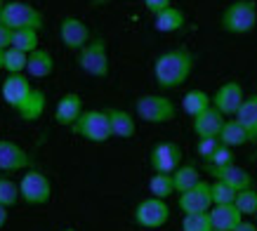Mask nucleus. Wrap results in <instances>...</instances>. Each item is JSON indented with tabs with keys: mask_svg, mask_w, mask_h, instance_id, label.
<instances>
[{
	"mask_svg": "<svg viewBox=\"0 0 257 231\" xmlns=\"http://www.w3.org/2000/svg\"><path fill=\"white\" fill-rule=\"evenodd\" d=\"M59 38H62L64 47L80 52L83 47L90 43V26L78 17H64L59 24Z\"/></svg>",
	"mask_w": 257,
	"mask_h": 231,
	"instance_id": "ddd939ff",
	"label": "nucleus"
},
{
	"mask_svg": "<svg viewBox=\"0 0 257 231\" xmlns=\"http://www.w3.org/2000/svg\"><path fill=\"white\" fill-rule=\"evenodd\" d=\"M210 193H212V205H229V203H234L236 200V189H231L229 184L224 182H217V179H212L210 182Z\"/></svg>",
	"mask_w": 257,
	"mask_h": 231,
	"instance_id": "c756f323",
	"label": "nucleus"
},
{
	"mask_svg": "<svg viewBox=\"0 0 257 231\" xmlns=\"http://www.w3.org/2000/svg\"><path fill=\"white\" fill-rule=\"evenodd\" d=\"M3 101L10 108H15L22 121H38L47 106L45 92L33 87V83L24 73H12L3 80Z\"/></svg>",
	"mask_w": 257,
	"mask_h": 231,
	"instance_id": "f257e3e1",
	"label": "nucleus"
},
{
	"mask_svg": "<svg viewBox=\"0 0 257 231\" xmlns=\"http://www.w3.org/2000/svg\"><path fill=\"white\" fill-rule=\"evenodd\" d=\"M12 47H15V50H22V52H26V54H31L33 50H38V31H33V29L15 31Z\"/></svg>",
	"mask_w": 257,
	"mask_h": 231,
	"instance_id": "cd10ccee",
	"label": "nucleus"
},
{
	"mask_svg": "<svg viewBox=\"0 0 257 231\" xmlns=\"http://www.w3.org/2000/svg\"><path fill=\"white\" fill-rule=\"evenodd\" d=\"M234 205L238 210H241V215H257V191H255V186L252 189H243V191L236 193V200H234Z\"/></svg>",
	"mask_w": 257,
	"mask_h": 231,
	"instance_id": "c85d7f7f",
	"label": "nucleus"
},
{
	"mask_svg": "<svg viewBox=\"0 0 257 231\" xmlns=\"http://www.w3.org/2000/svg\"><path fill=\"white\" fill-rule=\"evenodd\" d=\"M0 24L8 26L12 31H22V29H33V31H40L43 29V15L38 10L29 5V3H19V0H12V3H5L3 8V15H0Z\"/></svg>",
	"mask_w": 257,
	"mask_h": 231,
	"instance_id": "423d86ee",
	"label": "nucleus"
},
{
	"mask_svg": "<svg viewBox=\"0 0 257 231\" xmlns=\"http://www.w3.org/2000/svg\"><path fill=\"white\" fill-rule=\"evenodd\" d=\"M62 231H76V229H71V226H69V229H62Z\"/></svg>",
	"mask_w": 257,
	"mask_h": 231,
	"instance_id": "a19ab883",
	"label": "nucleus"
},
{
	"mask_svg": "<svg viewBox=\"0 0 257 231\" xmlns=\"http://www.w3.org/2000/svg\"><path fill=\"white\" fill-rule=\"evenodd\" d=\"M55 71V59H52V54L38 47V50H33L29 54V64H26V73L31 78H47L50 73Z\"/></svg>",
	"mask_w": 257,
	"mask_h": 231,
	"instance_id": "aec40b11",
	"label": "nucleus"
},
{
	"mask_svg": "<svg viewBox=\"0 0 257 231\" xmlns=\"http://www.w3.org/2000/svg\"><path fill=\"white\" fill-rule=\"evenodd\" d=\"M73 135H78V137L87 139V142H92V144H104V142H109L113 135H111V121H109V113L106 111H83L76 125L71 128Z\"/></svg>",
	"mask_w": 257,
	"mask_h": 231,
	"instance_id": "39448f33",
	"label": "nucleus"
},
{
	"mask_svg": "<svg viewBox=\"0 0 257 231\" xmlns=\"http://www.w3.org/2000/svg\"><path fill=\"white\" fill-rule=\"evenodd\" d=\"M182 231H215L210 222V212L201 215H184L182 219Z\"/></svg>",
	"mask_w": 257,
	"mask_h": 231,
	"instance_id": "7c9ffc66",
	"label": "nucleus"
},
{
	"mask_svg": "<svg viewBox=\"0 0 257 231\" xmlns=\"http://www.w3.org/2000/svg\"><path fill=\"white\" fill-rule=\"evenodd\" d=\"M111 121V135L118 139H130L137 132V123H135V116L125 108H106Z\"/></svg>",
	"mask_w": 257,
	"mask_h": 231,
	"instance_id": "6ab92c4d",
	"label": "nucleus"
},
{
	"mask_svg": "<svg viewBox=\"0 0 257 231\" xmlns=\"http://www.w3.org/2000/svg\"><path fill=\"white\" fill-rule=\"evenodd\" d=\"M144 8L156 17V15H161V12H165L168 8H172V0H144Z\"/></svg>",
	"mask_w": 257,
	"mask_h": 231,
	"instance_id": "f704fd0d",
	"label": "nucleus"
},
{
	"mask_svg": "<svg viewBox=\"0 0 257 231\" xmlns=\"http://www.w3.org/2000/svg\"><path fill=\"white\" fill-rule=\"evenodd\" d=\"M3 69L10 71V76L12 73H24L26 71V64H29V54L22 52V50H15V47H8L5 54H3Z\"/></svg>",
	"mask_w": 257,
	"mask_h": 231,
	"instance_id": "bb28decb",
	"label": "nucleus"
},
{
	"mask_svg": "<svg viewBox=\"0 0 257 231\" xmlns=\"http://www.w3.org/2000/svg\"><path fill=\"white\" fill-rule=\"evenodd\" d=\"M33 158L29 151H24L19 144L10 139H0V172H19V170H31Z\"/></svg>",
	"mask_w": 257,
	"mask_h": 231,
	"instance_id": "2eb2a0df",
	"label": "nucleus"
},
{
	"mask_svg": "<svg viewBox=\"0 0 257 231\" xmlns=\"http://www.w3.org/2000/svg\"><path fill=\"white\" fill-rule=\"evenodd\" d=\"M12 40H15V31L0 24V50L5 52L8 47H12Z\"/></svg>",
	"mask_w": 257,
	"mask_h": 231,
	"instance_id": "c9c22d12",
	"label": "nucleus"
},
{
	"mask_svg": "<svg viewBox=\"0 0 257 231\" xmlns=\"http://www.w3.org/2000/svg\"><path fill=\"white\" fill-rule=\"evenodd\" d=\"M196 57L187 47H175L168 52L158 54L154 62V78L161 90H177L189 80L194 71Z\"/></svg>",
	"mask_w": 257,
	"mask_h": 231,
	"instance_id": "f03ea898",
	"label": "nucleus"
},
{
	"mask_svg": "<svg viewBox=\"0 0 257 231\" xmlns=\"http://www.w3.org/2000/svg\"><path fill=\"white\" fill-rule=\"evenodd\" d=\"M212 106V97L208 92H203V90H189L184 94V99H182V111L191 118L196 116H201L203 111H208Z\"/></svg>",
	"mask_w": 257,
	"mask_h": 231,
	"instance_id": "b1692460",
	"label": "nucleus"
},
{
	"mask_svg": "<svg viewBox=\"0 0 257 231\" xmlns=\"http://www.w3.org/2000/svg\"><path fill=\"white\" fill-rule=\"evenodd\" d=\"M19 198H22V196H19V184H15V182L8 177H0V205L12 208Z\"/></svg>",
	"mask_w": 257,
	"mask_h": 231,
	"instance_id": "2f4dec72",
	"label": "nucleus"
},
{
	"mask_svg": "<svg viewBox=\"0 0 257 231\" xmlns=\"http://www.w3.org/2000/svg\"><path fill=\"white\" fill-rule=\"evenodd\" d=\"M80 116H83V97L76 94V92L62 94V99L57 101V108H55V121L57 123L66 125V128H73Z\"/></svg>",
	"mask_w": 257,
	"mask_h": 231,
	"instance_id": "f3484780",
	"label": "nucleus"
},
{
	"mask_svg": "<svg viewBox=\"0 0 257 231\" xmlns=\"http://www.w3.org/2000/svg\"><path fill=\"white\" fill-rule=\"evenodd\" d=\"M234 118L245 128V132L250 135V142H257V94L245 97L243 106L238 108V113Z\"/></svg>",
	"mask_w": 257,
	"mask_h": 231,
	"instance_id": "412c9836",
	"label": "nucleus"
},
{
	"mask_svg": "<svg viewBox=\"0 0 257 231\" xmlns=\"http://www.w3.org/2000/svg\"><path fill=\"white\" fill-rule=\"evenodd\" d=\"M3 54H5V52H3V50H0V69H3V66H5V64H3Z\"/></svg>",
	"mask_w": 257,
	"mask_h": 231,
	"instance_id": "58836bf2",
	"label": "nucleus"
},
{
	"mask_svg": "<svg viewBox=\"0 0 257 231\" xmlns=\"http://www.w3.org/2000/svg\"><path fill=\"white\" fill-rule=\"evenodd\" d=\"M203 168H205V172H208L212 179L224 182V184H229L231 189H236V191L252 189V175H250L248 170H243L241 165H236V163H231V165H222V168H217V165H208V163H205Z\"/></svg>",
	"mask_w": 257,
	"mask_h": 231,
	"instance_id": "4468645a",
	"label": "nucleus"
},
{
	"mask_svg": "<svg viewBox=\"0 0 257 231\" xmlns=\"http://www.w3.org/2000/svg\"><path fill=\"white\" fill-rule=\"evenodd\" d=\"M205 163H208V165H217V168H222V165H231V163H234V154H231V149L229 147L222 144V147H219Z\"/></svg>",
	"mask_w": 257,
	"mask_h": 231,
	"instance_id": "473e14b6",
	"label": "nucleus"
},
{
	"mask_svg": "<svg viewBox=\"0 0 257 231\" xmlns=\"http://www.w3.org/2000/svg\"><path fill=\"white\" fill-rule=\"evenodd\" d=\"M219 26L234 36L250 33L257 26V3L255 0H234L231 5L224 8L219 17Z\"/></svg>",
	"mask_w": 257,
	"mask_h": 231,
	"instance_id": "7ed1b4c3",
	"label": "nucleus"
},
{
	"mask_svg": "<svg viewBox=\"0 0 257 231\" xmlns=\"http://www.w3.org/2000/svg\"><path fill=\"white\" fill-rule=\"evenodd\" d=\"M135 113L140 116V121L151 125H163L175 121L177 106L175 101L163 97V94H142L135 101Z\"/></svg>",
	"mask_w": 257,
	"mask_h": 231,
	"instance_id": "20e7f679",
	"label": "nucleus"
},
{
	"mask_svg": "<svg viewBox=\"0 0 257 231\" xmlns=\"http://www.w3.org/2000/svg\"><path fill=\"white\" fill-rule=\"evenodd\" d=\"M255 219H257V215H255Z\"/></svg>",
	"mask_w": 257,
	"mask_h": 231,
	"instance_id": "79ce46f5",
	"label": "nucleus"
},
{
	"mask_svg": "<svg viewBox=\"0 0 257 231\" xmlns=\"http://www.w3.org/2000/svg\"><path fill=\"white\" fill-rule=\"evenodd\" d=\"M149 191H151V196L154 198H168V196H172L175 193V179H172V175H158V172H154V177L149 179Z\"/></svg>",
	"mask_w": 257,
	"mask_h": 231,
	"instance_id": "a878e982",
	"label": "nucleus"
},
{
	"mask_svg": "<svg viewBox=\"0 0 257 231\" xmlns=\"http://www.w3.org/2000/svg\"><path fill=\"white\" fill-rule=\"evenodd\" d=\"M182 147L175 144V142H161L156 147L151 149L149 154V165L154 172L158 175H175L179 168H182Z\"/></svg>",
	"mask_w": 257,
	"mask_h": 231,
	"instance_id": "1a4fd4ad",
	"label": "nucleus"
},
{
	"mask_svg": "<svg viewBox=\"0 0 257 231\" xmlns=\"http://www.w3.org/2000/svg\"><path fill=\"white\" fill-rule=\"evenodd\" d=\"M243 101H245V92H243L241 83H236V80L219 85L217 92L212 94V106L224 116H236L238 108L243 106Z\"/></svg>",
	"mask_w": 257,
	"mask_h": 231,
	"instance_id": "f8f14e48",
	"label": "nucleus"
},
{
	"mask_svg": "<svg viewBox=\"0 0 257 231\" xmlns=\"http://www.w3.org/2000/svg\"><path fill=\"white\" fill-rule=\"evenodd\" d=\"M179 210L184 215H201V212H210L212 208V193H210V182H198L194 189L179 193L177 200Z\"/></svg>",
	"mask_w": 257,
	"mask_h": 231,
	"instance_id": "9b49d317",
	"label": "nucleus"
},
{
	"mask_svg": "<svg viewBox=\"0 0 257 231\" xmlns=\"http://www.w3.org/2000/svg\"><path fill=\"white\" fill-rule=\"evenodd\" d=\"M219 147H222L219 139H201V142H198V156H201L203 161H208Z\"/></svg>",
	"mask_w": 257,
	"mask_h": 231,
	"instance_id": "72a5a7b5",
	"label": "nucleus"
},
{
	"mask_svg": "<svg viewBox=\"0 0 257 231\" xmlns=\"http://www.w3.org/2000/svg\"><path fill=\"white\" fill-rule=\"evenodd\" d=\"M234 231H257V226L252 222H245V219H243L241 224H238V226H236Z\"/></svg>",
	"mask_w": 257,
	"mask_h": 231,
	"instance_id": "e433bc0d",
	"label": "nucleus"
},
{
	"mask_svg": "<svg viewBox=\"0 0 257 231\" xmlns=\"http://www.w3.org/2000/svg\"><path fill=\"white\" fill-rule=\"evenodd\" d=\"M187 24V15L179 8H168L165 12L154 17V29L158 33H175Z\"/></svg>",
	"mask_w": 257,
	"mask_h": 231,
	"instance_id": "4be33fe9",
	"label": "nucleus"
},
{
	"mask_svg": "<svg viewBox=\"0 0 257 231\" xmlns=\"http://www.w3.org/2000/svg\"><path fill=\"white\" fill-rule=\"evenodd\" d=\"M210 222L215 231H234L243 222V215L234 203H229V205H212Z\"/></svg>",
	"mask_w": 257,
	"mask_h": 231,
	"instance_id": "a211bd4d",
	"label": "nucleus"
},
{
	"mask_svg": "<svg viewBox=\"0 0 257 231\" xmlns=\"http://www.w3.org/2000/svg\"><path fill=\"white\" fill-rule=\"evenodd\" d=\"M172 179H175V191L177 193L189 191V189H194L198 182H203L201 175H198V170H196L194 165H182V168L172 175Z\"/></svg>",
	"mask_w": 257,
	"mask_h": 231,
	"instance_id": "393cba45",
	"label": "nucleus"
},
{
	"mask_svg": "<svg viewBox=\"0 0 257 231\" xmlns=\"http://www.w3.org/2000/svg\"><path fill=\"white\" fill-rule=\"evenodd\" d=\"M78 66L87 76L106 78L109 76V47L104 38H92L78 52Z\"/></svg>",
	"mask_w": 257,
	"mask_h": 231,
	"instance_id": "0eeeda50",
	"label": "nucleus"
},
{
	"mask_svg": "<svg viewBox=\"0 0 257 231\" xmlns=\"http://www.w3.org/2000/svg\"><path fill=\"white\" fill-rule=\"evenodd\" d=\"M8 224V208L5 205H0V229Z\"/></svg>",
	"mask_w": 257,
	"mask_h": 231,
	"instance_id": "4c0bfd02",
	"label": "nucleus"
},
{
	"mask_svg": "<svg viewBox=\"0 0 257 231\" xmlns=\"http://www.w3.org/2000/svg\"><path fill=\"white\" fill-rule=\"evenodd\" d=\"M219 142H222L224 147H229V149H236V147L248 144L250 135L245 132V128H243L236 118H231V121H226L224 128H222V132H219Z\"/></svg>",
	"mask_w": 257,
	"mask_h": 231,
	"instance_id": "5701e85b",
	"label": "nucleus"
},
{
	"mask_svg": "<svg viewBox=\"0 0 257 231\" xmlns=\"http://www.w3.org/2000/svg\"><path fill=\"white\" fill-rule=\"evenodd\" d=\"M3 8H5V3H3V0H0V15H3Z\"/></svg>",
	"mask_w": 257,
	"mask_h": 231,
	"instance_id": "ea45409f",
	"label": "nucleus"
},
{
	"mask_svg": "<svg viewBox=\"0 0 257 231\" xmlns=\"http://www.w3.org/2000/svg\"><path fill=\"white\" fill-rule=\"evenodd\" d=\"M19 196L29 205H45L52 198V184L40 170H26L19 182Z\"/></svg>",
	"mask_w": 257,
	"mask_h": 231,
	"instance_id": "6e6552de",
	"label": "nucleus"
},
{
	"mask_svg": "<svg viewBox=\"0 0 257 231\" xmlns=\"http://www.w3.org/2000/svg\"><path fill=\"white\" fill-rule=\"evenodd\" d=\"M170 219V205L163 198H144L135 208V222L144 229H158Z\"/></svg>",
	"mask_w": 257,
	"mask_h": 231,
	"instance_id": "9d476101",
	"label": "nucleus"
},
{
	"mask_svg": "<svg viewBox=\"0 0 257 231\" xmlns=\"http://www.w3.org/2000/svg\"><path fill=\"white\" fill-rule=\"evenodd\" d=\"M226 123V116L219 113L215 106H210L208 111H203L201 116H196L191 121V128H194L196 137L198 139H219V132Z\"/></svg>",
	"mask_w": 257,
	"mask_h": 231,
	"instance_id": "dca6fc26",
	"label": "nucleus"
}]
</instances>
